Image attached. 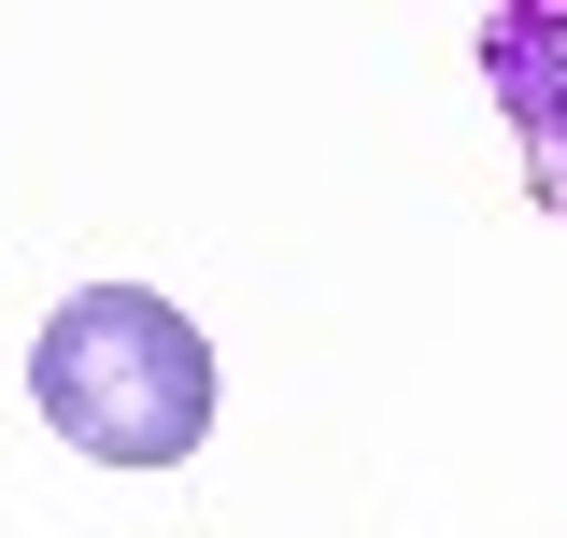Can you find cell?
Here are the masks:
<instances>
[{
	"label": "cell",
	"mask_w": 567,
	"mask_h": 538,
	"mask_svg": "<svg viewBox=\"0 0 567 538\" xmlns=\"http://www.w3.org/2000/svg\"><path fill=\"white\" fill-rule=\"evenodd\" d=\"M29 397L71 454L100 468H185L213 439V340L156 298V283H85L29 340Z\"/></svg>",
	"instance_id": "cell-1"
},
{
	"label": "cell",
	"mask_w": 567,
	"mask_h": 538,
	"mask_svg": "<svg viewBox=\"0 0 567 538\" xmlns=\"http://www.w3.org/2000/svg\"><path fill=\"white\" fill-rule=\"evenodd\" d=\"M496 114H511V156H525V199L567 227V0H496L468 29Z\"/></svg>",
	"instance_id": "cell-2"
}]
</instances>
